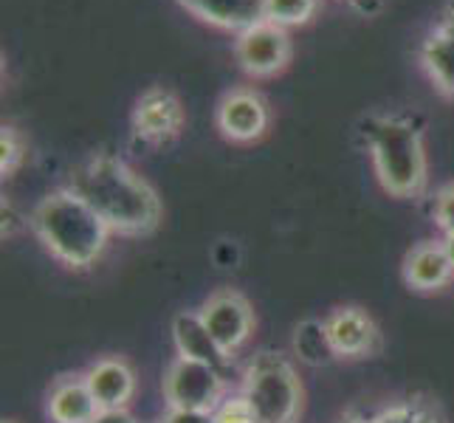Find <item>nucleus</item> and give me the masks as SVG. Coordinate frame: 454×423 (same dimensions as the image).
I'll list each match as a JSON object with an SVG mask.
<instances>
[{
	"instance_id": "obj_1",
	"label": "nucleus",
	"mask_w": 454,
	"mask_h": 423,
	"mask_svg": "<svg viewBox=\"0 0 454 423\" xmlns=\"http://www.w3.org/2000/svg\"><path fill=\"white\" fill-rule=\"evenodd\" d=\"M68 190L80 195L116 234L142 238L161 221V200L155 190L114 155H90L71 172Z\"/></svg>"
},
{
	"instance_id": "obj_2",
	"label": "nucleus",
	"mask_w": 454,
	"mask_h": 423,
	"mask_svg": "<svg viewBox=\"0 0 454 423\" xmlns=\"http://www.w3.org/2000/svg\"><path fill=\"white\" fill-rule=\"evenodd\" d=\"M31 229L40 243L68 269H88L107 246L111 229L71 190L45 195L31 212Z\"/></svg>"
},
{
	"instance_id": "obj_3",
	"label": "nucleus",
	"mask_w": 454,
	"mask_h": 423,
	"mask_svg": "<svg viewBox=\"0 0 454 423\" xmlns=\"http://www.w3.org/2000/svg\"><path fill=\"white\" fill-rule=\"evenodd\" d=\"M381 186L395 198H415L427 186V150L418 124L403 116H370L362 124Z\"/></svg>"
},
{
	"instance_id": "obj_4",
	"label": "nucleus",
	"mask_w": 454,
	"mask_h": 423,
	"mask_svg": "<svg viewBox=\"0 0 454 423\" xmlns=\"http://www.w3.org/2000/svg\"><path fill=\"white\" fill-rule=\"evenodd\" d=\"M243 396L257 423H294L302 410V384L283 356L260 353L246 372Z\"/></svg>"
},
{
	"instance_id": "obj_5",
	"label": "nucleus",
	"mask_w": 454,
	"mask_h": 423,
	"mask_svg": "<svg viewBox=\"0 0 454 423\" xmlns=\"http://www.w3.org/2000/svg\"><path fill=\"white\" fill-rule=\"evenodd\" d=\"M294 45L288 28L277 26L271 20H262L252 28H246L234 40V59L246 76L252 80H271L283 74L291 62Z\"/></svg>"
},
{
	"instance_id": "obj_6",
	"label": "nucleus",
	"mask_w": 454,
	"mask_h": 423,
	"mask_svg": "<svg viewBox=\"0 0 454 423\" xmlns=\"http://www.w3.org/2000/svg\"><path fill=\"white\" fill-rule=\"evenodd\" d=\"M164 398L172 410L215 412L223 401V379L215 370L192 358H176L164 375Z\"/></svg>"
},
{
	"instance_id": "obj_7",
	"label": "nucleus",
	"mask_w": 454,
	"mask_h": 423,
	"mask_svg": "<svg viewBox=\"0 0 454 423\" xmlns=\"http://www.w3.org/2000/svg\"><path fill=\"white\" fill-rule=\"evenodd\" d=\"M184 121H186V114H184L178 93L164 85L147 88L142 97L136 99L133 119H130L133 136L150 147H164L169 141H176L178 133L184 130Z\"/></svg>"
},
{
	"instance_id": "obj_8",
	"label": "nucleus",
	"mask_w": 454,
	"mask_h": 423,
	"mask_svg": "<svg viewBox=\"0 0 454 423\" xmlns=\"http://www.w3.org/2000/svg\"><path fill=\"white\" fill-rule=\"evenodd\" d=\"M217 130L223 138L234 141V145H252L265 136L271 124L269 105L252 88H234L217 105Z\"/></svg>"
},
{
	"instance_id": "obj_9",
	"label": "nucleus",
	"mask_w": 454,
	"mask_h": 423,
	"mask_svg": "<svg viewBox=\"0 0 454 423\" xmlns=\"http://www.w3.org/2000/svg\"><path fill=\"white\" fill-rule=\"evenodd\" d=\"M223 353H238L254 331V313L238 291H217L198 310Z\"/></svg>"
},
{
	"instance_id": "obj_10",
	"label": "nucleus",
	"mask_w": 454,
	"mask_h": 423,
	"mask_svg": "<svg viewBox=\"0 0 454 423\" xmlns=\"http://www.w3.org/2000/svg\"><path fill=\"white\" fill-rule=\"evenodd\" d=\"M176 4L200 23L221 31H234V35L262 23L265 9H269V0H176Z\"/></svg>"
},
{
	"instance_id": "obj_11",
	"label": "nucleus",
	"mask_w": 454,
	"mask_h": 423,
	"mask_svg": "<svg viewBox=\"0 0 454 423\" xmlns=\"http://www.w3.org/2000/svg\"><path fill=\"white\" fill-rule=\"evenodd\" d=\"M420 66H424L432 85L454 99V4L441 14V20L420 45Z\"/></svg>"
},
{
	"instance_id": "obj_12",
	"label": "nucleus",
	"mask_w": 454,
	"mask_h": 423,
	"mask_svg": "<svg viewBox=\"0 0 454 423\" xmlns=\"http://www.w3.org/2000/svg\"><path fill=\"white\" fill-rule=\"evenodd\" d=\"M85 381L102 412L124 410L136 393V375L130 364L121 362V358H99L97 364L88 367Z\"/></svg>"
},
{
	"instance_id": "obj_13",
	"label": "nucleus",
	"mask_w": 454,
	"mask_h": 423,
	"mask_svg": "<svg viewBox=\"0 0 454 423\" xmlns=\"http://www.w3.org/2000/svg\"><path fill=\"white\" fill-rule=\"evenodd\" d=\"M172 341H176L181 358H192V362H203L215 370H223L229 362V353L212 339L209 327L203 325L200 313L184 310L172 319Z\"/></svg>"
},
{
	"instance_id": "obj_14",
	"label": "nucleus",
	"mask_w": 454,
	"mask_h": 423,
	"mask_svg": "<svg viewBox=\"0 0 454 423\" xmlns=\"http://www.w3.org/2000/svg\"><path fill=\"white\" fill-rule=\"evenodd\" d=\"M327 333H331L336 353L344 358L370 356L375 350V341H379V331H375L372 319L358 308L333 310L331 319H327Z\"/></svg>"
},
{
	"instance_id": "obj_15",
	"label": "nucleus",
	"mask_w": 454,
	"mask_h": 423,
	"mask_svg": "<svg viewBox=\"0 0 454 423\" xmlns=\"http://www.w3.org/2000/svg\"><path fill=\"white\" fill-rule=\"evenodd\" d=\"M454 277V265L446 255L443 243H420L403 260V279L415 291H437L449 286Z\"/></svg>"
},
{
	"instance_id": "obj_16",
	"label": "nucleus",
	"mask_w": 454,
	"mask_h": 423,
	"mask_svg": "<svg viewBox=\"0 0 454 423\" xmlns=\"http://www.w3.org/2000/svg\"><path fill=\"white\" fill-rule=\"evenodd\" d=\"M99 412L85 375H66L54 384L49 396V415L54 423H93Z\"/></svg>"
},
{
	"instance_id": "obj_17",
	"label": "nucleus",
	"mask_w": 454,
	"mask_h": 423,
	"mask_svg": "<svg viewBox=\"0 0 454 423\" xmlns=\"http://www.w3.org/2000/svg\"><path fill=\"white\" fill-rule=\"evenodd\" d=\"M294 350L300 356V362L310 367H325V364H331L333 358H339L331 341V333H327V322H319V319H305L296 325Z\"/></svg>"
},
{
	"instance_id": "obj_18",
	"label": "nucleus",
	"mask_w": 454,
	"mask_h": 423,
	"mask_svg": "<svg viewBox=\"0 0 454 423\" xmlns=\"http://www.w3.org/2000/svg\"><path fill=\"white\" fill-rule=\"evenodd\" d=\"M317 9H319V0H269L265 20H271L283 28H296V26L310 23Z\"/></svg>"
},
{
	"instance_id": "obj_19",
	"label": "nucleus",
	"mask_w": 454,
	"mask_h": 423,
	"mask_svg": "<svg viewBox=\"0 0 454 423\" xmlns=\"http://www.w3.org/2000/svg\"><path fill=\"white\" fill-rule=\"evenodd\" d=\"M23 150H26L23 136L12 124H4V130H0V172H4V178L20 167Z\"/></svg>"
},
{
	"instance_id": "obj_20",
	"label": "nucleus",
	"mask_w": 454,
	"mask_h": 423,
	"mask_svg": "<svg viewBox=\"0 0 454 423\" xmlns=\"http://www.w3.org/2000/svg\"><path fill=\"white\" fill-rule=\"evenodd\" d=\"M212 415H215V423H257V418L252 412V406H248L246 396L221 401V406H217Z\"/></svg>"
},
{
	"instance_id": "obj_21",
	"label": "nucleus",
	"mask_w": 454,
	"mask_h": 423,
	"mask_svg": "<svg viewBox=\"0 0 454 423\" xmlns=\"http://www.w3.org/2000/svg\"><path fill=\"white\" fill-rule=\"evenodd\" d=\"M434 223L446 234L454 231V184L443 186L434 198Z\"/></svg>"
},
{
	"instance_id": "obj_22",
	"label": "nucleus",
	"mask_w": 454,
	"mask_h": 423,
	"mask_svg": "<svg viewBox=\"0 0 454 423\" xmlns=\"http://www.w3.org/2000/svg\"><path fill=\"white\" fill-rule=\"evenodd\" d=\"M161 423H215L212 412H200V410H172L164 415Z\"/></svg>"
},
{
	"instance_id": "obj_23",
	"label": "nucleus",
	"mask_w": 454,
	"mask_h": 423,
	"mask_svg": "<svg viewBox=\"0 0 454 423\" xmlns=\"http://www.w3.org/2000/svg\"><path fill=\"white\" fill-rule=\"evenodd\" d=\"M93 423H136L128 410H111V412H99L97 418H93Z\"/></svg>"
},
{
	"instance_id": "obj_24",
	"label": "nucleus",
	"mask_w": 454,
	"mask_h": 423,
	"mask_svg": "<svg viewBox=\"0 0 454 423\" xmlns=\"http://www.w3.org/2000/svg\"><path fill=\"white\" fill-rule=\"evenodd\" d=\"M412 423H437V418L429 412V410H420V406H415V418Z\"/></svg>"
},
{
	"instance_id": "obj_25",
	"label": "nucleus",
	"mask_w": 454,
	"mask_h": 423,
	"mask_svg": "<svg viewBox=\"0 0 454 423\" xmlns=\"http://www.w3.org/2000/svg\"><path fill=\"white\" fill-rule=\"evenodd\" d=\"M443 248H446V255H449V260H451V265H454V231H451V234H446Z\"/></svg>"
},
{
	"instance_id": "obj_26",
	"label": "nucleus",
	"mask_w": 454,
	"mask_h": 423,
	"mask_svg": "<svg viewBox=\"0 0 454 423\" xmlns=\"http://www.w3.org/2000/svg\"><path fill=\"white\" fill-rule=\"evenodd\" d=\"M350 423H381L379 418H375V420H350Z\"/></svg>"
}]
</instances>
